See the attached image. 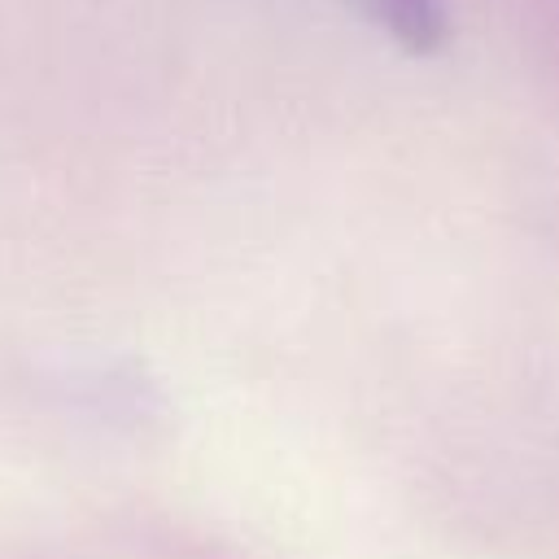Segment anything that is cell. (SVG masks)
I'll return each instance as SVG.
<instances>
[{"mask_svg":"<svg viewBox=\"0 0 559 559\" xmlns=\"http://www.w3.org/2000/svg\"><path fill=\"white\" fill-rule=\"evenodd\" d=\"M367 17L406 52L428 57L445 44V4L441 0H358Z\"/></svg>","mask_w":559,"mask_h":559,"instance_id":"1","label":"cell"}]
</instances>
